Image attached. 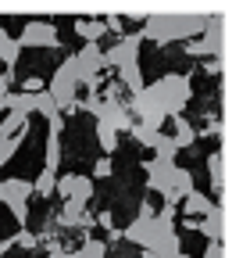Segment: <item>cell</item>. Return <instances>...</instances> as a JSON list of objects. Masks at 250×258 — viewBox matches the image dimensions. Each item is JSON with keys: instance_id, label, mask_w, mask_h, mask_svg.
I'll return each instance as SVG.
<instances>
[{"instance_id": "d6a6232c", "label": "cell", "mask_w": 250, "mask_h": 258, "mask_svg": "<svg viewBox=\"0 0 250 258\" xmlns=\"http://www.w3.org/2000/svg\"><path fill=\"white\" fill-rule=\"evenodd\" d=\"M47 125H50V137H61V133H65V115H61V111H57V115H50V118H47Z\"/></svg>"}, {"instance_id": "4316f807", "label": "cell", "mask_w": 250, "mask_h": 258, "mask_svg": "<svg viewBox=\"0 0 250 258\" xmlns=\"http://www.w3.org/2000/svg\"><path fill=\"white\" fill-rule=\"evenodd\" d=\"M18 54H22V47H18V43L11 40V43H8L4 50H0V64H4L8 72H15V64H18Z\"/></svg>"}, {"instance_id": "ab89813d", "label": "cell", "mask_w": 250, "mask_h": 258, "mask_svg": "<svg viewBox=\"0 0 250 258\" xmlns=\"http://www.w3.org/2000/svg\"><path fill=\"white\" fill-rule=\"evenodd\" d=\"M8 43H11V36H8V32H4V29H0V50H4Z\"/></svg>"}, {"instance_id": "3957f363", "label": "cell", "mask_w": 250, "mask_h": 258, "mask_svg": "<svg viewBox=\"0 0 250 258\" xmlns=\"http://www.w3.org/2000/svg\"><path fill=\"white\" fill-rule=\"evenodd\" d=\"M29 198H33V179H22V176L0 179V205H8V212L22 226L29 222Z\"/></svg>"}, {"instance_id": "52a82bcc", "label": "cell", "mask_w": 250, "mask_h": 258, "mask_svg": "<svg viewBox=\"0 0 250 258\" xmlns=\"http://www.w3.org/2000/svg\"><path fill=\"white\" fill-rule=\"evenodd\" d=\"M93 179L89 176H79V172H72V176H57V183H54V194L57 198H65V201H75V205H89L93 201Z\"/></svg>"}, {"instance_id": "e575fe53", "label": "cell", "mask_w": 250, "mask_h": 258, "mask_svg": "<svg viewBox=\"0 0 250 258\" xmlns=\"http://www.w3.org/2000/svg\"><path fill=\"white\" fill-rule=\"evenodd\" d=\"M204 72L207 76H218V72H222V57H207L204 61Z\"/></svg>"}, {"instance_id": "ba28073f", "label": "cell", "mask_w": 250, "mask_h": 258, "mask_svg": "<svg viewBox=\"0 0 250 258\" xmlns=\"http://www.w3.org/2000/svg\"><path fill=\"white\" fill-rule=\"evenodd\" d=\"M15 43L18 47H57V29H54V22L33 18V22L22 25V36Z\"/></svg>"}, {"instance_id": "83f0119b", "label": "cell", "mask_w": 250, "mask_h": 258, "mask_svg": "<svg viewBox=\"0 0 250 258\" xmlns=\"http://www.w3.org/2000/svg\"><path fill=\"white\" fill-rule=\"evenodd\" d=\"M33 101H36V111H40L43 118H50V115H57V108H54V101H50V93H47V90H40V93L33 97Z\"/></svg>"}, {"instance_id": "7402d4cb", "label": "cell", "mask_w": 250, "mask_h": 258, "mask_svg": "<svg viewBox=\"0 0 250 258\" xmlns=\"http://www.w3.org/2000/svg\"><path fill=\"white\" fill-rule=\"evenodd\" d=\"M97 144H100V151H104V158H107L111 151H118V133H114V129H107L104 122H97Z\"/></svg>"}, {"instance_id": "74e56055", "label": "cell", "mask_w": 250, "mask_h": 258, "mask_svg": "<svg viewBox=\"0 0 250 258\" xmlns=\"http://www.w3.org/2000/svg\"><path fill=\"white\" fill-rule=\"evenodd\" d=\"M204 133H211V137H218V133H222V122H218V118H211V122H207V129H204Z\"/></svg>"}, {"instance_id": "836d02e7", "label": "cell", "mask_w": 250, "mask_h": 258, "mask_svg": "<svg viewBox=\"0 0 250 258\" xmlns=\"http://www.w3.org/2000/svg\"><path fill=\"white\" fill-rule=\"evenodd\" d=\"M186 54H197V57H211V54H207V47H204L200 40H186Z\"/></svg>"}, {"instance_id": "d6986e66", "label": "cell", "mask_w": 250, "mask_h": 258, "mask_svg": "<svg viewBox=\"0 0 250 258\" xmlns=\"http://www.w3.org/2000/svg\"><path fill=\"white\" fill-rule=\"evenodd\" d=\"M197 137H200V133L193 129V122L179 115V118H175V137H172V140H175V147H179V151H182V147H193V144H197Z\"/></svg>"}, {"instance_id": "7a4b0ae2", "label": "cell", "mask_w": 250, "mask_h": 258, "mask_svg": "<svg viewBox=\"0 0 250 258\" xmlns=\"http://www.w3.org/2000/svg\"><path fill=\"white\" fill-rule=\"evenodd\" d=\"M147 97H150V104L158 108L165 118H179L186 111V104H190V97H193V83H190V76H182V72H168V76L154 79L147 86Z\"/></svg>"}, {"instance_id": "b9f144b4", "label": "cell", "mask_w": 250, "mask_h": 258, "mask_svg": "<svg viewBox=\"0 0 250 258\" xmlns=\"http://www.w3.org/2000/svg\"><path fill=\"white\" fill-rule=\"evenodd\" d=\"M172 258H193V254H186V251H179V254H172Z\"/></svg>"}, {"instance_id": "f546056e", "label": "cell", "mask_w": 250, "mask_h": 258, "mask_svg": "<svg viewBox=\"0 0 250 258\" xmlns=\"http://www.w3.org/2000/svg\"><path fill=\"white\" fill-rule=\"evenodd\" d=\"M40 240H36V233H29V230H22V233H15L11 237V247H25V251H33Z\"/></svg>"}, {"instance_id": "603a6c76", "label": "cell", "mask_w": 250, "mask_h": 258, "mask_svg": "<svg viewBox=\"0 0 250 258\" xmlns=\"http://www.w3.org/2000/svg\"><path fill=\"white\" fill-rule=\"evenodd\" d=\"M54 183H57V172L43 169V172L33 179V194H40V198H50V194H54Z\"/></svg>"}, {"instance_id": "d4e9b609", "label": "cell", "mask_w": 250, "mask_h": 258, "mask_svg": "<svg viewBox=\"0 0 250 258\" xmlns=\"http://www.w3.org/2000/svg\"><path fill=\"white\" fill-rule=\"evenodd\" d=\"M129 137H133L136 144H143V147H154V144H158V137H161V133H154V129H147V125L133 122V129H129Z\"/></svg>"}, {"instance_id": "9a60e30c", "label": "cell", "mask_w": 250, "mask_h": 258, "mask_svg": "<svg viewBox=\"0 0 250 258\" xmlns=\"http://www.w3.org/2000/svg\"><path fill=\"white\" fill-rule=\"evenodd\" d=\"M150 222H154V219H140V215H136L129 226H125V233H121V237H125V240H133L136 247L147 251V244H150Z\"/></svg>"}, {"instance_id": "277c9868", "label": "cell", "mask_w": 250, "mask_h": 258, "mask_svg": "<svg viewBox=\"0 0 250 258\" xmlns=\"http://www.w3.org/2000/svg\"><path fill=\"white\" fill-rule=\"evenodd\" d=\"M79 83H75V76H72V69L65 61L57 64V72L50 76V83H47V93H50V101H54V108L65 115V111H75V104H79Z\"/></svg>"}, {"instance_id": "8d00e7d4", "label": "cell", "mask_w": 250, "mask_h": 258, "mask_svg": "<svg viewBox=\"0 0 250 258\" xmlns=\"http://www.w3.org/2000/svg\"><path fill=\"white\" fill-rule=\"evenodd\" d=\"M204 258H225V251H222V244H207V251H204Z\"/></svg>"}, {"instance_id": "484cf974", "label": "cell", "mask_w": 250, "mask_h": 258, "mask_svg": "<svg viewBox=\"0 0 250 258\" xmlns=\"http://www.w3.org/2000/svg\"><path fill=\"white\" fill-rule=\"evenodd\" d=\"M47 169L50 172L61 169V137H47Z\"/></svg>"}, {"instance_id": "1f68e13d", "label": "cell", "mask_w": 250, "mask_h": 258, "mask_svg": "<svg viewBox=\"0 0 250 258\" xmlns=\"http://www.w3.org/2000/svg\"><path fill=\"white\" fill-rule=\"evenodd\" d=\"M111 172H114L111 158H97V165H93V176H89V179H107Z\"/></svg>"}, {"instance_id": "e0dca14e", "label": "cell", "mask_w": 250, "mask_h": 258, "mask_svg": "<svg viewBox=\"0 0 250 258\" xmlns=\"http://www.w3.org/2000/svg\"><path fill=\"white\" fill-rule=\"evenodd\" d=\"M61 226H89V215H86V205H75V201H65V208H61L57 215Z\"/></svg>"}, {"instance_id": "cb8c5ba5", "label": "cell", "mask_w": 250, "mask_h": 258, "mask_svg": "<svg viewBox=\"0 0 250 258\" xmlns=\"http://www.w3.org/2000/svg\"><path fill=\"white\" fill-rule=\"evenodd\" d=\"M154 158H165V161H175L179 158V147H175V140L172 137H158V144H154Z\"/></svg>"}, {"instance_id": "d590c367", "label": "cell", "mask_w": 250, "mask_h": 258, "mask_svg": "<svg viewBox=\"0 0 250 258\" xmlns=\"http://www.w3.org/2000/svg\"><path fill=\"white\" fill-rule=\"evenodd\" d=\"M11 83H15V72H4V76H0V97L11 93Z\"/></svg>"}, {"instance_id": "60d3db41", "label": "cell", "mask_w": 250, "mask_h": 258, "mask_svg": "<svg viewBox=\"0 0 250 258\" xmlns=\"http://www.w3.org/2000/svg\"><path fill=\"white\" fill-rule=\"evenodd\" d=\"M140 258H161V254H154V251H143V254H140Z\"/></svg>"}, {"instance_id": "8fae6325", "label": "cell", "mask_w": 250, "mask_h": 258, "mask_svg": "<svg viewBox=\"0 0 250 258\" xmlns=\"http://www.w3.org/2000/svg\"><path fill=\"white\" fill-rule=\"evenodd\" d=\"M0 108L4 111H11V115H22V118H29L36 111V101L29 93H22V90H11L8 97H0Z\"/></svg>"}, {"instance_id": "4dcf8cb0", "label": "cell", "mask_w": 250, "mask_h": 258, "mask_svg": "<svg viewBox=\"0 0 250 258\" xmlns=\"http://www.w3.org/2000/svg\"><path fill=\"white\" fill-rule=\"evenodd\" d=\"M15 151H18V144H15V140H8V137H0V169H4L8 161L15 158Z\"/></svg>"}, {"instance_id": "f1b7e54d", "label": "cell", "mask_w": 250, "mask_h": 258, "mask_svg": "<svg viewBox=\"0 0 250 258\" xmlns=\"http://www.w3.org/2000/svg\"><path fill=\"white\" fill-rule=\"evenodd\" d=\"M18 90H22V93H29V97H36V93H40V90H47V83H43V79H40V76H25V79H22V86H18Z\"/></svg>"}, {"instance_id": "ffe728a7", "label": "cell", "mask_w": 250, "mask_h": 258, "mask_svg": "<svg viewBox=\"0 0 250 258\" xmlns=\"http://www.w3.org/2000/svg\"><path fill=\"white\" fill-rule=\"evenodd\" d=\"M75 258H107V244H104V240H97V237H86V240L79 244Z\"/></svg>"}, {"instance_id": "f35d334b", "label": "cell", "mask_w": 250, "mask_h": 258, "mask_svg": "<svg viewBox=\"0 0 250 258\" xmlns=\"http://www.w3.org/2000/svg\"><path fill=\"white\" fill-rule=\"evenodd\" d=\"M8 251H11V240H0V258H8Z\"/></svg>"}, {"instance_id": "8992f818", "label": "cell", "mask_w": 250, "mask_h": 258, "mask_svg": "<svg viewBox=\"0 0 250 258\" xmlns=\"http://www.w3.org/2000/svg\"><path fill=\"white\" fill-rule=\"evenodd\" d=\"M140 47H143V36H140V32H125L118 43H111L107 50H100L104 69H121V64L140 61Z\"/></svg>"}, {"instance_id": "ac0fdd59", "label": "cell", "mask_w": 250, "mask_h": 258, "mask_svg": "<svg viewBox=\"0 0 250 258\" xmlns=\"http://www.w3.org/2000/svg\"><path fill=\"white\" fill-rule=\"evenodd\" d=\"M75 32H79L86 43H97L107 29H104V22H100V18H75Z\"/></svg>"}, {"instance_id": "4fadbf2b", "label": "cell", "mask_w": 250, "mask_h": 258, "mask_svg": "<svg viewBox=\"0 0 250 258\" xmlns=\"http://www.w3.org/2000/svg\"><path fill=\"white\" fill-rule=\"evenodd\" d=\"M0 137H8V140H15L18 147H22V140L29 137V118H22V115H4V122H0Z\"/></svg>"}, {"instance_id": "7c38bea8", "label": "cell", "mask_w": 250, "mask_h": 258, "mask_svg": "<svg viewBox=\"0 0 250 258\" xmlns=\"http://www.w3.org/2000/svg\"><path fill=\"white\" fill-rule=\"evenodd\" d=\"M200 43L207 47L211 57H222V18H218V15H207V29H204Z\"/></svg>"}, {"instance_id": "6da1fadb", "label": "cell", "mask_w": 250, "mask_h": 258, "mask_svg": "<svg viewBox=\"0 0 250 258\" xmlns=\"http://www.w3.org/2000/svg\"><path fill=\"white\" fill-rule=\"evenodd\" d=\"M207 29V15H150L143 18V40L172 43V40H200Z\"/></svg>"}, {"instance_id": "30bf717a", "label": "cell", "mask_w": 250, "mask_h": 258, "mask_svg": "<svg viewBox=\"0 0 250 258\" xmlns=\"http://www.w3.org/2000/svg\"><path fill=\"white\" fill-rule=\"evenodd\" d=\"M197 230L207 237V244H222V230H225V212H222V205H214V208L200 219Z\"/></svg>"}, {"instance_id": "5b68a950", "label": "cell", "mask_w": 250, "mask_h": 258, "mask_svg": "<svg viewBox=\"0 0 250 258\" xmlns=\"http://www.w3.org/2000/svg\"><path fill=\"white\" fill-rule=\"evenodd\" d=\"M65 64L72 69L75 83L93 86V83H97V76H100V69H104V61H100V43H86V47H79L75 54L65 57Z\"/></svg>"}, {"instance_id": "2e32d148", "label": "cell", "mask_w": 250, "mask_h": 258, "mask_svg": "<svg viewBox=\"0 0 250 258\" xmlns=\"http://www.w3.org/2000/svg\"><path fill=\"white\" fill-rule=\"evenodd\" d=\"M211 208H214V201L207 198V194H200V190H190V194L182 198V212H186V215H207Z\"/></svg>"}, {"instance_id": "44dd1931", "label": "cell", "mask_w": 250, "mask_h": 258, "mask_svg": "<svg viewBox=\"0 0 250 258\" xmlns=\"http://www.w3.org/2000/svg\"><path fill=\"white\" fill-rule=\"evenodd\" d=\"M207 176H211V186H214V194L222 190V151H211L207 154Z\"/></svg>"}, {"instance_id": "9c48e42d", "label": "cell", "mask_w": 250, "mask_h": 258, "mask_svg": "<svg viewBox=\"0 0 250 258\" xmlns=\"http://www.w3.org/2000/svg\"><path fill=\"white\" fill-rule=\"evenodd\" d=\"M172 176H175V161H165V158L147 161V186L154 194H161L165 201H172Z\"/></svg>"}, {"instance_id": "5bb4252c", "label": "cell", "mask_w": 250, "mask_h": 258, "mask_svg": "<svg viewBox=\"0 0 250 258\" xmlns=\"http://www.w3.org/2000/svg\"><path fill=\"white\" fill-rule=\"evenodd\" d=\"M118 86L129 90V93H140V90L147 86V83H143V72H140V61L121 64V69H118Z\"/></svg>"}]
</instances>
